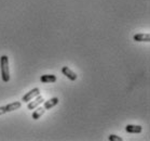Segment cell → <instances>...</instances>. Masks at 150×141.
Returning a JSON list of instances; mask_svg holds the SVG:
<instances>
[{
    "mask_svg": "<svg viewBox=\"0 0 150 141\" xmlns=\"http://www.w3.org/2000/svg\"><path fill=\"white\" fill-rule=\"evenodd\" d=\"M62 73H63L67 78L72 80V82H75L76 79H77V77H78L77 74H76L74 71H71V69H69L68 66H63V67H62Z\"/></svg>",
    "mask_w": 150,
    "mask_h": 141,
    "instance_id": "cell-5",
    "label": "cell"
},
{
    "mask_svg": "<svg viewBox=\"0 0 150 141\" xmlns=\"http://www.w3.org/2000/svg\"><path fill=\"white\" fill-rule=\"evenodd\" d=\"M45 102V99H43V97L42 96H37L36 97V99L35 100H33V101H29V103L27 104V109L28 110H35L37 107H39L41 103H43Z\"/></svg>",
    "mask_w": 150,
    "mask_h": 141,
    "instance_id": "cell-4",
    "label": "cell"
},
{
    "mask_svg": "<svg viewBox=\"0 0 150 141\" xmlns=\"http://www.w3.org/2000/svg\"><path fill=\"white\" fill-rule=\"evenodd\" d=\"M40 80L42 83H55L57 80V77L53 74H48V75H42L40 77Z\"/></svg>",
    "mask_w": 150,
    "mask_h": 141,
    "instance_id": "cell-9",
    "label": "cell"
},
{
    "mask_svg": "<svg viewBox=\"0 0 150 141\" xmlns=\"http://www.w3.org/2000/svg\"><path fill=\"white\" fill-rule=\"evenodd\" d=\"M108 139L110 141H122V138L117 136V135H110L109 137H108Z\"/></svg>",
    "mask_w": 150,
    "mask_h": 141,
    "instance_id": "cell-11",
    "label": "cell"
},
{
    "mask_svg": "<svg viewBox=\"0 0 150 141\" xmlns=\"http://www.w3.org/2000/svg\"><path fill=\"white\" fill-rule=\"evenodd\" d=\"M21 105H22V102H20V101H15V102L9 103V104H7V105L0 107V115H4V114H6V113H9V112L17 110V109H20L21 107Z\"/></svg>",
    "mask_w": 150,
    "mask_h": 141,
    "instance_id": "cell-2",
    "label": "cell"
},
{
    "mask_svg": "<svg viewBox=\"0 0 150 141\" xmlns=\"http://www.w3.org/2000/svg\"><path fill=\"white\" fill-rule=\"evenodd\" d=\"M0 71L1 78L4 83H9L10 80V69H9V58L7 55H2L0 58Z\"/></svg>",
    "mask_w": 150,
    "mask_h": 141,
    "instance_id": "cell-1",
    "label": "cell"
},
{
    "mask_svg": "<svg viewBox=\"0 0 150 141\" xmlns=\"http://www.w3.org/2000/svg\"><path fill=\"white\" fill-rule=\"evenodd\" d=\"M39 94H40V89H39V88H34V89H31L30 91H28L26 94L23 96L22 101H23V102H29L30 100L35 99V98L37 96H39Z\"/></svg>",
    "mask_w": 150,
    "mask_h": 141,
    "instance_id": "cell-3",
    "label": "cell"
},
{
    "mask_svg": "<svg viewBox=\"0 0 150 141\" xmlns=\"http://www.w3.org/2000/svg\"><path fill=\"white\" fill-rule=\"evenodd\" d=\"M45 109L43 107H36V110L34 111V113L31 114V117L34 118V120H39L43 114H45Z\"/></svg>",
    "mask_w": 150,
    "mask_h": 141,
    "instance_id": "cell-10",
    "label": "cell"
},
{
    "mask_svg": "<svg viewBox=\"0 0 150 141\" xmlns=\"http://www.w3.org/2000/svg\"><path fill=\"white\" fill-rule=\"evenodd\" d=\"M134 42H150V35L147 34H135L133 36Z\"/></svg>",
    "mask_w": 150,
    "mask_h": 141,
    "instance_id": "cell-7",
    "label": "cell"
},
{
    "mask_svg": "<svg viewBox=\"0 0 150 141\" xmlns=\"http://www.w3.org/2000/svg\"><path fill=\"white\" fill-rule=\"evenodd\" d=\"M58 102H59V100H58L57 97H54V98H52V99L48 100V101H45V110H50L52 107H54L55 105H57Z\"/></svg>",
    "mask_w": 150,
    "mask_h": 141,
    "instance_id": "cell-8",
    "label": "cell"
},
{
    "mask_svg": "<svg viewBox=\"0 0 150 141\" xmlns=\"http://www.w3.org/2000/svg\"><path fill=\"white\" fill-rule=\"evenodd\" d=\"M125 130L129 134H140L143 130V127L139 125H126Z\"/></svg>",
    "mask_w": 150,
    "mask_h": 141,
    "instance_id": "cell-6",
    "label": "cell"
}]
</instances>
